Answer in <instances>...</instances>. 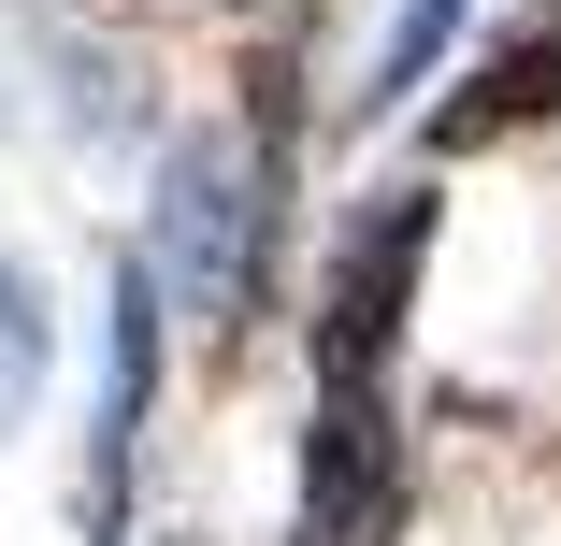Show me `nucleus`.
I'll list each match as a JSON object with an SVG mask.
<instances>
[{
    "instance_id": "39448f33",
    "label": "nucleus",
    "mask_w": 561,
    "mask_h": 546,
    "mask_svg": "<svg viewBox=\"0 0 561 546\" xmlns=\"http://www.w3.org/2000/svg\"><path fill=\"white\" fill-rule=\"evenodd\" d=\"M15 388H44V302L0 274V403H15Z\"/></svg>"
},
{
    "instance_id": "f03ea898",
    "label": "nucleus",
    "mask_w": 561,
    "mask_h": 546,
    "mask_svg": "<svg viewBox=\"0 0 561 546\" xmlns=\"http://www.w3.org/2000/svg\"><path fill=\"white\" fill-rule=\"evenodd\" d=\"M159 259L130 245L116 288H101V403H87V546H130V461H145V417H159Z\"/></svg>"
},
{
    "instance_id": "f257e3e1",
    "label": "nucleus",
    "mask_w": 561,
    "mask_h": 546,
    "mask_svg": "<svg viewBox=\"0 0 561 546\" xmlns=\"http://www.w3.org/2000/svg\"><path fill=\"white\" fill-rule=\"evenodd\" d=\"M417 274H432V187H375L346 216V245L317 274V417H302V546H375L389 532V374L417 332Z\"/></svg>"
},
{
    "instance_id": "7ed1b4c3",
    "label": "nucleus",
    "mask_w": 561,
    "mask_h": 546,
    "mask_svg": "<svg viewBox=\"0 0 561 546\" xmlns=\"http://www.w3.org/2000/svg\"><path fill=\"white\" fill-rule=\"evenodd\" d=\"M533 116H561V15H533V30H504L476 72H461V101H446V144H490V130H533Z\"/></svg>"
},
{
    "instance_id": "20e7f679",
    "label": "nucleus",
    "mask_w": 561,
    "mask_h": 546,
    "mask_svg": "<svg viewBox=\"0 0 561 546\" xmlns=\"http://www.w3.org/2000/svg\"><path fill=\"white\" fill-rule=\"evenodd\" d=\"M446 44H461V0H403L389 44H375V72H360V101H375V116H403V101L446 72Z\"/></svg>"
}]
</instances>
